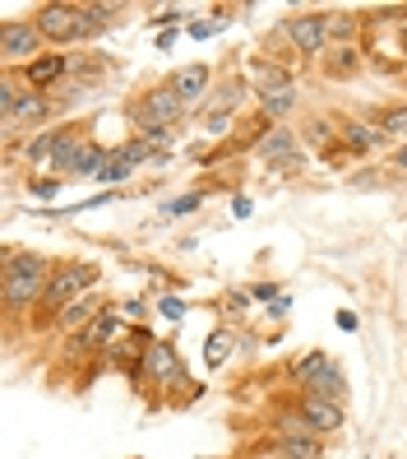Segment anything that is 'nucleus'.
<instances>
[{
	"instance_id": "4c0bfd02",
	"label": "nucleus",
	"mask_w": 407,
	"mask_h": 459,
	"mask_svg": "<svg viewBox=\"0 0 407 459\" xmlns=\"http://www.w3.org/2000/svg\"><path fill=\"white\" fill-rule=\"evenodd\" d=\"M213 33H218V23H190V38H213Z\"/></svg>"
},
{
	"instance_id": "c756f323",
	"label": "nucleus",
	"mask_w": 407,
	"mask_h": 459,
	"mask_svg": "<svg viewBox=\"0 0 407 459\" xmlns=\"http://www.w3.org/2000/svg\"><path fill=\"white\" fill-rule=\"evenodd\" d=\"M125 177H130V168L121 163V158H116V153H112V158H106V168L98 172V181H125Z\"/></svg>"
},
{
	"instance_id": "f3484780",
	"label": "nucleus",
	"mask_w": 407,
	"mask_h": 459,
	"mask_svg": "<svg viewBox=\"0 0 407 459\" xmlns=\"http://www.w3.org/2000/svg\"><path fill=\"white\" fill-rule=\"evenodd\" d=\"M98 311H102V307L93 302V297H79L74 307H65V311L56 316V325H61L65 334H70V330H79V334H84V330L93 325V316H98Z\"/></svg>"
},
{
	"instance_id": "b1692460",
	"label": "nucleus",
	"mask_w": 407,
	"mask_h": 459,
	"mask_svg": "<svg viewBox=\"0 0 407 459\" xmlns=\"http://www.w3.org/2000/svg\"><path fill=\"white\" fill-rule=\"evenodd\" d=\"M106 158H112V153H106L102 144H93V140H89V149L79 153V163H74V172H70V177H98V172L106 168Z\"/></svg>"
},
{
	"instance_id": "2f4dec72",
	"label": "nucleus",
	"mask_w": 407,
	"mask_h": 459,
	"mask_svg": "<svg viewBox=\"0 0 407 459\" xmlns=\"http://www.w3.org/2000/svg\"><path fill=\"white\" fill-rule=\"evenodd\" d=\"M352 33V14H329V38H347Z\"/></svg>"
},
{
	"instance_id": "412c9836",
	"label": "nucleus",
	"mask_w": 407,
	"mask_h": 459,
	"mask_svg": "<svg viewBox=\"0 0 407 459\" xmlns=\"http://www.w3.org/2000/svg\"><path fill=\"white\" fill-rule=\"evenodd\" d=\"M357 70H361V51L357 47H334L329 61H324V74H329V79H347Z\"/></svg>"
},
{
	"instance_id": "473e14b6",
	"label": "nucleus",
	"mask_w": 407,
	"mask_h": 459,
	"mask_svg": "<svg viewBox=\"0 0 407 459\" xmlns=\"http://www.w3.org/2000/svg\"><path fill=\"white\" fill-rule=\"evenodd\" d=\"M306 140H310V144H324V140H334V130L324 126V121H310V126H306Z\"/></svg>"
},
{
	"instance_id": "ddd939ff",
	"label": "nucleus",
	"mask_w": 407,
	"mask_h": 459,
	"mask_svg": "<svg viewBox=\"0 0 407 459\" xmlns=\"http://www.w3.org/2000/svg\"><path fill=\"white\" fill-rule=\"evenodd\" d=\"M208 84H213V70L208 65H181L176 74H172V89L181 93V102L185 107H195V102H204V93H208Z\"/></svg>"
},
{
	"instance_id": "6e6552de",
	"label": "nucleus",
	"mask_w": 407,
	"mask_h": 459,
	"mask_svg": "<svg viewBox=\"0 0 407 459\" xmlns=\"http://www.w3.org/2000/svg\"><path fill=\"white\" fill-rule=\"evenodd\" d=\"M296 413H301V422L315 431V437H334V431L347 422L343 403H329V399H315V394H301L296 399Z\"/></svg>"
},
{
	"instance_id": "a19ab883",
	"label": "nucleus",
	"mask_w": 407,
	"mask_h": 459,
	"mask_svg": "<svg viewBox=\"0 0 407 459\" xmlns=\"http://www.w3.org/2000/svg\"><path fill=\"white\" fill-rule=\"evenodd\" d=\"M394 168H398V172H407V144H398V153H394Z\"/></svg>"
},
{
	"instance_id": "7ed1b4c3",
	"label": "nucleus",
	"mask_w": 407,
	"mask_h": 459,
	"mask_svg": "<svg viewBox=\"0 0 407 459\" xmlns=\"http://www.w3.org/2000/svg\"><path fill=\"white\" fill-rule=\"evenodd\" d=\"M98 279V264H84V260H65L51 269V283H47V297H42V316L56 320L65 307H74Z\"/></svg>"
},
{
	"instance_id": "39448f33",
	"label": "nucleus",
	"mask_w": 407,
	"mask_h": 459,
	"mask_svg": "<svg viewBox=\"0 0 407 459\" xmlns=\"http://www.w3.org/2000/svg\"><path fill=\"white\" fill-rule=\"evenodd\" d=\"M181 117H185V102H181V93L172 84H157V89H148L140 102H134V126H140V130L176 126Z\"/></svg>"
},
{
	"instance_id": "1a4fd4ad",
	"label": "nucleus",
	"mask_w": 407,
	"mask_h": 459,
	"mask_svg": "<svg viewBox=\"0 0 407 459\" xmlns=\"http://www.w3.org/2000/svg\"><path fill=\"white\" fill-rule=\"evenodd\" d=\"M65 74H70V56H65V51H42L33 65L19 70V79H23V84H29L33 93H47L51 84H61Z\"/></svg>"
},
{
	"instance_id": "c85d7f7f",
	"label": "nucleus",
	"mask_w": 407,
	"mask_h": 459,
	"mask_svg": "<svg viewBox=\"0 0 407 459\" xmlns=\"http://www.w3.org/2000/svg\"><path fill=\"white\" fill-rule=\"evenodd\" d=\"M199 204H204V195H199V191H190V195H176V200L167 204V213H195Z\"/></svg>"
},
{
	"instance_id": "79ce46f5",
	"label": "nucleus",
	"mask_w": 407,
	"mask_h": 459,
	"mask_svg": "<svg viewBox=\"0 0 407 459\" xmlns=\"http://www.w3.org/2000/svg\"><path fill=\"white\" fill-rule=\"evenodd\" d=\"M246 459H283L278 450H255V455H246Z\"/></svg>"
},
{
	"instance_id": "f704fd0d",
	"label": "nucleus",
	"mask_w": 407,
	"mask_h": 459,
	"mask_svg": "<svg viewBox=\"0 0 407 459\" xmlns=\"http://www.w3.org/2000/svg\"><path fill=\"white\" fill-rule=\"evenodd\" d=\"M162 316H167V320H181V316H185V302H176V297H162Z\"/></svg>"
},
{
	"instance_id": "9d476101",
	"label": "nucleus",
	"mask_w": 407,
	"mask_h": 459,
	"mask_svg": "<svg viewBox=\"0 0 407 459\" xmlns=\"http://www.w3.org/2000/svg\"><path fill=\"white\" fill-rule=\"evenodd\" d=\"M268 450H278L283 459H324V437H315V431H283V427H274L268 431Z\"/></svg>"
},
{
	"instance_id": "5701e85b",
	"label": "nucleus",
	"mask_w": 407,
	"mask_h": 459,
	"mask_svg": "<svg viewBox=\"0 0 407 459\" xmlns=\"http://www.w3.org/2000/svg\"><path fill=\"white\" fill-rule=\"evenodd\" d=\"M292 107H296V89H274V93H259V112H264V121L287 117Z\"/></svg>"
},
{
	"instance_id": "aec40b11",
	"label": "nucleus",
	"mask_w": 407,
	"mask_h": 459,
	"mask_svg": "<svg viewBox=\"0 0 407 459\" xmlns=\"http://www.w3.org/2000/svg\"><path fill=\"white\" fill-rule=\"evenodd\" d=\"M84 149H89L84 134H79V130H65L56 158H51V168H56V172H74V163H79V153H84Z\"/></svg>"
},
{
	"instance_id": "72a5a7b5",
	"label": "nucleus",
	"mask_w": 407,
	"mask_h": 459,
	"mask_svg": "<svg viewBox=\"0 0 407 459\" xmlns=\"http://www.w3.org/2000/svg\"><path fill=\"white\" fill-rule=\"evenodd\" d=\"M227 126H232V112H218V117H208V134L218 140V134H227Z\"/></svg>"
},
{
	"instance_id": "7c9ffc66",
	"label": "nucleus",
	"mask_w": 407,
	"mask_h": 459,
	"mask_svg": "<svg viewBox=\"0 0 407 459\" xmlns=\"http://www.w3.org/2000/svg\"><path fill=\"white\" fill-rule=\"evenodd\" d=\"M140 140H148L153 149H167V144H172V126H157V130H140Z\"/></svg>"
},
{
	"instance_id": "e433bc0d",
	"label": "nucleus",
	"mask_w": 407,
	"mask_h": 459,
	"mask_svg": "<svg viewBox=\"0 0 407 459\" xmlns=\"http://www.w3.org/2000/svg\"><path fill=\"white\" fill-rule=\"evenodd\" d=\"M56 191H61V186L51 181V177H47V181H33V195H42V200H51V195H56Z\"/></svg>"
},
{
	"instance_id": "dca6fc26",
	"label": "nucleus",
	"mask_w": 407,
	"mask_h": 459,
	"mask_svg": "<svg viewBox=\"0 0 407 459\" xmlns=\"http://www.w3.org/2000/svg\"><path fill=\"white\" fill-rule=\"evenodd\" d=\"M343 140H347L352 153H375L385 144V130L370 126V121H343Z\"/></svg>"
},
{
	"instance_id": "ea45409f",
	"label": "nucleus",
	"mask_w": 407,
	"mask_h": 459,
	"mask_svg": "<svg viewBox=\"0 0 407 459\" xmlns=\"http://www.w3.org/2000/svg\"><path fill=\"white\" fill-rule=\"evenodd\" d=\"M338 330L352 334V330H357V316H352V311H338Z\"/></svg>"
},
{
	"instance_id": "6ab92c4d",
	"label": "nucleus",
	"mask_w": 407,
	"mask_h": 459,
	"mask_svg": "<svg viewBox=\"0 0 407 459\" xmlns=\"http://www.w3.org/2000/svg\"><path fill=\"white\" fill-rule=\"evenodd\" d=\"M250 79L259 84V93L292 89V70H283V65H268V61H250Z\"/></svg>"
},
{
	"instance_id": "393cba45",
	"label": "nucleus",
	"mask_w": 407,
	"mask_h": 459,
	"mask_svg": "<svg viewBox=\"0 0 407 459\" xmlns=\"http://www.w3.org/2000/svg\"><path fill=\"white\" fill-rule=\"evenodd\" d=\"M306 394H315V399H329V403H343V394H347V381H343V371L334 367L324 381L315 385V390H306Z\"/></svg>"
},
{
	"instance_id": "4468645a",
	"label": "nucleus",
	"mask_w": 407,
	"mask_h": 459,
	"mask_svg": "<svg viewBox=\"0 0 407 459\" xmlns=\"http://www.w3.org/2000/svg\"><path fill=\"white\" fill-rule=\"evenodd\" d=\"M47 117H51V98H47V93H33V89H29V93H23V102H19V112H14L10 121H5V134L14 140L19 130H29V126H42Z\"/></svg>"
},
{
	"instance_id": "cd10ccee",
	"label": "nucleus",
	"mask_w": 407,
	"mask_h": 459,
	"mask_svg": "<svg viewBox=\"0 0 407 459\" xmlns=\"http://www.w3.org/2000/svg\"><path fill=\"white\" fill-rule=\"evenodd\" d=\"M84 10H89V19L98 23V33H102V29H112V19L121 14V5H84Z\"/></svg>"
},
{
	"instance_id": "f257e3e1",
	"label": "nucleus",
	"mask_w": 407,
	"mask_h": 459,
	"mask_svg": "<svg viewBox=\"0 0 407 459\" xmlns=\"http://www.w3.org/2000/svg\"><path fill=\"white\" fill-rule=\"evenodd\" d=\"M51 264L38 251H5V269H0V292H5V311L19 316L29 307H42L47 283H51Z\"/></svg>"
},
{
	"instance_id": "423d86ee",
	"label": "nucleus",
	"mask_w": 407,
	"mask_h": 459,
	"mask_svg": "<svg viewBox=\"0 0 407 459\" xmlns=\"http://www.w3.org/2000/svg\"><path fill=\"white\" fill-rule=\"evenodd\" d=\"M283 38L301 51V56H319L329 47V14H287Z\"/></svg>"
},
{
	"instance_id": "0eeeda50",
	"label": "nucleus",
	"mask_w": 407,
	"mask_h": 459,
	"mask_svg": "<svg viewBox=\"0 0 407 459\" xmlns=\"http://www.w3.org/2000/svg\"><path fill=\"white\" fill-rule=\"evenodd\" d=\"M140 376H144V381H153V385H181L185 381V367H181V353H176V348L172 343H153L148 348V353L140 358Z\"/></svg>"
},
{
	"instance_id": "c9c22d12",
	"label": "nucleus",
	"mask_w": 407,
	"mask_h": 459,
	"mask_svg": "<svg viewBox=\"0 0 407 459\" xmlns=\"http://www.w3.org/2000/svg\"><path fill=\"white\" fill-rule=\"evenodd\" d=\"M250 297H255V302H278V288L274 283H259V288H250Z\"/></svg>"
},
{
	"instance_id": "a878e982",
	"label": "nucleus",
	"mask_w": 407,
	"mask_h": 459,
	"mask_svg": "<svg viewBox=\"0 0 407 459\" xmlns=\"http://www.w3.org/2000/svg\"><path fill=\"white\" fill-rule=\"evenodd\" d=\"M379 130H385V140L394 134V140L407 144V102H403V107H389V112L379 117Z\"/></svg>"
},
{
	"instance_id": "f03ea898",
	"label": "nucleus",
	"mask_w": 407,
	"mask_h": 459,
	"mask_svg": "<svg viewBox=\"0 0 407 459\" xmlns=\"http://www.w3.org/2000/svg\"><path fill=\"white\" fill-rule=\"evenodd\" d=\"M33 23L47 42L56 47H70V42H89L98 33V23L89 19L84 5H70V0H47V5L33 10Z\"/></svg>"
},
{
	"instance_id": "58836bf2",
	"label": "nucleus",
	"mask_w": 407,
	"mask_h": 459,
	"mask_svg": "<svg viewBox=\"0 0 407 459\" xmlns=\"http://www.w3.org/2000/svg\"><path fill=\"white\" fill-rule=\"evenodd\" d=\"M185 19V10H162L157 19H148V23H157V29H162V23H181Z\"/></svg>"
},
{
	"instance_id": "a211bd4d",
	"label": "nucleus",
	"mask_w": 407,
	"mask_h": 459,
	"mask_svg": "<svg viewBox=\"0 0 407 459\" xmlns=\"http://www.w3.org/2000/svg\"><path fill=\"white\" fill-rule=\"evenodd\" d=\"M61 134L65 130H42L38 134V140H29V144H23V158H29V168H51V158H56V149H61Z\"/></svg>"
},
{
	"instance_id": "9b49d317",
	"label": "nucleus",
	"mask_w": 407,
	"mask_h": 459,
	"mask_svg": "<svg viewBox=\"0 0 407 459\" xmlns=\"http://www.w3.org/2000/svg\"><path fill=\"white\" fill-rule=\"evenodd\" d=\"M116 339H121V316L112 307H102L93 316V325L79 334V353H102V348H112Z\"/></svg>"
},
{
	"instance_id": "37998d69",
	"label": "nucleus",
	"mask_w": 407,
	"mask_h": 459,
	"mask_svg": "<svg viewBox=\"0 0 407 459\" xmlns=\"http://www.w3.org/2000/svg\"><path fill=\"white\" fill-rule=\"evenodd\" d=\"M398 38H403V47H407V19H403V29H398Z\"/></svg>"
},
{
	"instance_id": "bb28decb",
	"label": "nucleus",
	"mask_w": 407,
	"mask_h": 459,
	"mask_svg": "<svg viewBox=\"0 0 407 459\" xmlns=\"http://www.w3.org/2000/svg\"><path fill=\"white\" fill-rule=\"evenodd\" d=\"M232 358V339L227 334H208V343H204V362L208 367H223Z\"/></svg>"
},
{
	"instance_id": "2eb2a0df",
	"label": "nucleus",
	"mask_w": 407,
	"mask_h": 459,
	"mask_svg": "<svg viewBox=\"0 0 407 459\" xmlns=\"http://www.w3.org/2000/svg\"><path fill=\"white\" fill-rule=\"evenodd\" d=\"M329 371H334V358H329V353H306L301 362H292V367H287V381H292V385H301V394H306V390H315Z\"/></svg>"
},
{
	"instance_id": "20e7f679",
	"label": "nucleus",
	"mask_w": 407,
	"mask_h": 459,
	"mask_svg": "<svg viewBox=\"0 0 407 459\" xmlns=\"http://www.w3.org/2000/svg\"><path fill=\"white\" fill-rule=\"evenodd\" d=\"M42 33H38V23L33 19H5L0 23V56H5V65L23 70V65H33L42 56Z\"/></svg>"
},
{
	"instance_id": "4be33fe9",
	"label": "nucleus",
	"mask_w": 407,
	"mask_h": 459,
	"mask_svg": "<svg viewBox=\"0 0 407 459\" xmlns=\"http://www.w3.org/2000/svg\"><path fill=\"white\" fill-rule=\"evenodd\" d=\"M112 153L121 158V163H125L130 172H134V168H144V163H148V158H157V149H153L148 140H140V134H134V140H125L121 149H112Z\"/></svg>"
},
{
	"instance_id": "f8f14e48",
	"label": "nucleus",
	"mask_w": 407,
	"mask_h": 459,
	"mask_svg": "<svg viewBox=\"0 0 407 459\" xmlns=\"http://www.w3.org/2000/svg\"><path fill=\"white\" fill-rule=\"evenodd\" d=\"M255 149H259V158H268V163H278V168H287V172L301 168V149H296V134H292V130H274V134H264V140H259Z\"/></svg>"
}]
</instances>
